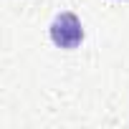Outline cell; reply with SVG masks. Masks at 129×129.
Listing matches in <instances>:
<instances>
[{
  "instance_id": "cell-1",
  "label": "cell",
  "mask_w": 129,
  "mask_h": 129,
  "mask_svg": "<svg viewBox=\"0 0 129 129\" xmlns=\"http://www.w3.org/2000/svg\"><path fill=\"white\" fill-rule=\"evenodd\" d=\"M48 33H51L53 46L66 48V51L79 48L81 41H84V28H81V20H79L76 13H58V15L53 18Z\"/></svg>"
}]
</instances>
